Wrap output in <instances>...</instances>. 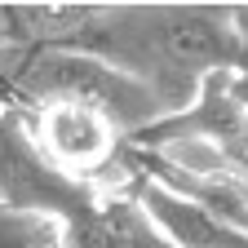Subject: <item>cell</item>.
Wrapping results in <instances>:
<instances>
[{
    "mask_svg": "<svg viewBox=\"0 0 248 248\" xmlns=\"http://www.w3.org/2000/svg\"><path fill=\"white\" fill-rule=\"evenodd\" d=\"M53 49L93 58L120 71L124 80L151 93L164 120L186 115L213 76L248 58L231 9H200V5L71 14V27L58 31Z\"/></svg>",
    "mask_w": 248,
    "mask_h": 248,
    "instance_id": "cell-1",
    "label": "cell"
},
{
    "mask_svg": "<svg viewBox=\"0 0 248 248\" xmlns=\"http://www.w3.org/2000/svg\"><path fill=\"white\" fill-rule=\"evenodd\" d=\"M27 142L36 146V155L53 173L93 186L102 173L115 169V151L124 133L102 107L84 98H49V102H36V111H31Z\"/></svg>",
    "mask_w": 248,
    "mask_h": 248,
    "instance_id": "cell-2",
    "label": "cell"
},
{
    "mask_svg": "<svg viewBox=\"0 0 248 248\" xmlns=\"http://www.w3.org/2000/svg\"><path fill=\"white\" fill-rule=\"evenodd\" d=\"M129 200L146 213V222L173 248H248V226L239 217L177 191V186L160 182L155 173L133 177V195Z\"/></svg>",
    "mask_w": 248,
    "mask_h": 248,
    "instance_id": "cell-3",
    "label": "cell"
},
{
    "mask_svg": "<svg viewBox=\"0 0 248 248\" xmlns=\"http://www.w3.org/2000/svg\"><path fill=\"white\" fill-rule=\"evenodd\" d=\"M0 248H62L58 226L36 213H18L0 200Z\"/></svg>",
    "mask_w": 248,
    "mask_h": 248,
    "instance_id": "cell-4",
    "label": "cell"
}]
</instances>
